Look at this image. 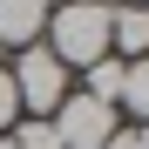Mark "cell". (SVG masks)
<instances>
[{"mask_svg":"<svg viewBox=\"0 0 149 149\" xmlns=\"http://www.w3.org/2000/svg\"><path fill=\"white\" fill-rule=\"evenodd\" d=\"M122 74H129V61H115V54H102V61H88L81 68V95H95V102H122Z\"/></svg>","mask_w":149,"mask_h":149,"instance_id":"obj_6","label":"cell"},{"mask_svg":"<svg viewBox=\"0 0 149 149\" xmlns=\"http://www.w3.org/2000/svg\"><path fill=\"white\" fill-rule=\"evenodd\" d=\"M0 149H14V142H7V136H0Z\"/></svg>","mask_w":149,"mask_h":149,"instance_id":"obj_15","label":"cell"},{"mask_svg":"<svg viewBox=\"0 0 149 149\" xmlns=\"http://www.w3.org/2000/svg\"><path fill=\"white\" fill-rule=\"evenodd\" d=\"M0 68H7V47H0Z\"/></svg>","mask_w":149,"mask_h":149,"instance_id":"obj_14","label":"cell"},{"mask_svg":"<svg viewBox=\"0 0 149 149\" xmlns=\"http://www.w3.org/2000/svg\"><path fill=\"white\" fill-rule=\"evenodd\" d=\"M122 109H129L136 122H149V54L129 61V74H122Z\"/></svg>","mask_w":149,"mask_h":149,"instance_id":"obj_7","label":"cell"},{"mask_svg":"<svg viewBox=\"0 0 149 149\" xmlns=\"http://www.w3.org/2000/svg\"><path fill=\"white\" fill-rule=\"evenodd\" d=\"M41 7H47V14H54V7H68V0H41Z\"/></svg>","mask_w":149,"mask_h":149,"instance_id":"obj_12","label":"cell"},{"mask_svg":"<svg viewBox=\"0 0 149 149\" xmlns=\"http://www.w3.org/2000/svg\"><path fill=\"white\" fill-rule=\"evenodd\" d=\"M54 136H61V149H102L115 136V109L95 102V95H68L54 109Z\"/></svg>","mask_w":149,"mask_h":149,"instance_id":"obj_3","label":"cell"},{"mask_svg":"<svg viewBox=\"0 0 149 149\" xmlns=\"http://www.w3.org/2000/svg\"><path fill=\"white\" fill-rule=\"evenodd\" d=\"M122 7H149V0H122Z\"/></svg>","mask_w":149,"mask_h":149,"instance_id":"obj_13","label":"cell"},{"mask_svg":"<svg viewBox=\"0 0 149 149\" xmlns=\"http://www.w3.org/2000/svg\"><path fill=\"white\" fill-rule=\"evenodd\" d=\"M109 54L115 61L149 54V7H109Z\"/></svg>","mask_w":149,"mask_h":149,"instance_id":"obj_4","label":"cell"},{"mask_svg":"<svg viewBox=\"0 0 149 149\" xmlns=\"http://www.w3.org/2000/svg\"><path fill=\"white\" fill-rule=\"evenodd\" d=\"M136 149H149V122H136Z\"/></svg>","mask_w":149,"mask_h":149,"instance_id":"obj_11","label":"cell"},{"mask_svg":"<svg viewBox=\"0 0 149 149\" xmlns=\"http://www.w3.org/2000/svg\"><path fill=\"white\" fill-rule=\"evenodd\" d=\"M41 27H47L41 0H0V47H34Z\"/></svg>","mask_w":149,"mask_h":149,"instance_id":"obj_5","label":"cell"},{"mask_svg":"<svg viewBox=\"0 0 149 149\" xmlns=\"http://www.w3.org/2000/svg\"><path fill=\"white\" fill-rule=\"evenodd\" d=\"M47 47H54L61 68H88L109 54V0H68V7L47 14Z\"/></svg>","mask_w":149,"mask_h":149,"instance_id":"obj_1","label":"cell"},{"mask_svg":"<svg viewBox=\"0 0 149 149\" xmlns=\"http://www.w3.org/2000/svg\"><path fill=\"white\" fill-rule=\"evenodd\" d=\"M7 74H14V95H20V109H34L41 122H47V115H54V109L68 102V68L54 61V47H47V41L20 47Z\"/></svg>","mask_w":149,"mask_h":149,"instance_id":"obj_2","label":"cell"},{"mask_svg":"<svg viewBox=\"0 0 149 149\" xmlns=\"http://www.w3.org/2000/svg\"><path fill=\"white\" fill-rule=\"evenodd\" d=\"M102 149H136V129H115V136H109Z\"/></svg>","mask_w":149,"mask_h":149,"instance_id":"obj_10","label":"cell"},{"mask_svg":"<svg viewBox=\"0 0 149 149\" xmlns=\"http://www.w3.org/2000/svg\"><path fill=\"white\" fill-rule=\"evenodd\" d=\"M7 142H14V149H61L54 122H41V115H34V122H14V129H7Z\"/></svg>","mask_w":149,"mask_h":149,"instance_id":"obj_8","label":"cell"},{"mask_svg":"<svg viewBox=\"0 0 149 149\" xmlns=\"http://www.w3.org/2000/svg\"><path fill=\"white\" fill-rule=\"evenodd\" d=\"M14 122H20V95H14V74L0 68V136H7Z\"/></svg>","mask_w":149,"mask_h":149,"instance_id":"obj_9","label":"cell"}]
</instances>
